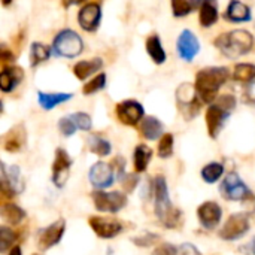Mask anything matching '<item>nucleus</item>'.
<instances>
[{
  "label": "nucleus",
  "mask_w": 255,
  "mask_h": 255,
  "mask_svg": "<svg viewBox=\"0 0 255 255\" xmlns=\"http://www.w3.org/2000/svg\"><path fill=\"white\" fill-rule=\"evenodd\" d=\"M0 60H1V64L3 67H6V64H12L15 61V54L12 51H9L4 45L1 46V51H0Z\"/></svg>",
  "instance_id": "42"
},
{
  "label": "nucleus",
  "mask_w": 255,
  "mask_h": 255,
  "mask_svg": "<svg viewBox=\"0 0 255 255\" xmlns=\"http://www.w3.org/2000/svg\"><path fill=\"white\" fill-rule=\"evenodd\" d=\"M200 25L202 27H212L218 21V7L214 0H206L200 4Z\"/></svg>",
  "instance_id": "25"
},
{
  "label": "nucleus",
  "mask_w": 255,
  "mask_h": 255,
  "mask_svg": "<svg viewBox=\"0 0 255 255\" xmlns=\"http://www.w3.org/2000/svg\"><path fill=\"white\" fill-rule=\"evenodd\" d=\"M152 255H179V250L178 247L172 245V244H161Z\"/></svg>",
  "instance_id": "40"
},
{
  "label": "nucleus",
  "mask_w": 255,
  "mask_h": 255,
  "mask_svg": "<svg viewBox=\"0 0 255 255\" xmlns=\"http://www.w3.org/2000/svg\"><path fill=\"white\" fill-rule=\"evenodd\" d=\"M66 232V221L63 218H58L51 226L42 229L37 235V248L40 251H48L49 248L60 244Z\"/></svg>",
  "instance_id": "11"
},
{
  "label": "nucleus",
  "mask_w": 255,
  "mask_h": 255,
  "mask_svg": "<svg viewBox=\"0 0 255 255\" xmlns=\"http://www.w3.org/2000/svg\"><path fill=\"white\" fill-rule=\"evenodd\" d=\"M197 1H199V6H200V4H202L203 1H206V0H197Z\"/></svg>",
  "instance_id": "48"
},
{
  "label": "nucleus",
  "mask_w": 255,
  "mask_h": 255,
  "mask_svg": "<svg viewBox=\"0 0 255 255\" xmlns=\"http://www.w3.org/2000/svg\"><path fill=\"white\" fill-rule=\"evenodd\" d=\"M250 227H251L250 214L236 212V214L230 215V218L227 220V223L221 229L220 236H221V239L229 241V242L239 241L250 232Z\"/></svg>",
  "instance_id": "8"
},
{
  "label": "nucleus",
  "mask_w": 255,
  "mask_h": 255,
  "mask_svg": "<svg viewBox=\"0 0 255 255\" xmlns=\"http://www.w3.org/2000/svg\"><path fill=\"white\" fill-rule=\"evenodd\" d=\"M105 87H106V75L105 73H99V75H96L91 81H88L82 87V93L85 96H90V94H94V93L103 90Z\"/></svg>",
  "instance_id": "34"
},
{
  "label": "nucleus",
  "mask_w": 255,
  "mask_h": 255,
  "mask_svg": "<svg viewBox=\"0 0 255 255\" xmlns=\"http://www.w3.org/2000/svg\"><path fill=\"white\" fill-rule=\"evenodd\" d=\"M25 145V127L22 124L15 126L6 136L3 146L7 152H18Z\"/></svg>",
  "instance_id": "21"
},
{
  "label": "nucleus",
  "mask_w": 255,
  "mask_h": 255,
  "mask_svg": "<svg viewBox=\"0 0 255 255\" xmlns=\"http://www.w3.org/2000/svg\"><path fill=\"white\" fill-rule=\"evenodd\" d=\"M178 250H179V255H202L200 251L191 244H182L181 247H178Z\"/></svg>",
  "instance_id": "43"
},
{
  "label": "nucleus",
  "mask_w": 255,
  "mask_h": 255,
  "mask_svg": "<svg viewBox=\"0 0 255 255\" xmlns=\"http://www.w3.org/2000/svg\"><path fill=\"white\" fill-rule=\"evenodd\" d=\"M72 97L73 94L70 93H43V91L37 93V102L43 111H51L55 106L69 102Z\"/></svg>",
  "instance_id": "22"
},
{
  "label": "nucleus",
  "mask_w": 255,
  "mask_h": 255,
  "mask_svg": "<svg viewBox=\"0 0 255 255\" xmlns=\"http://www.w3.org/2000/svg\"><path fill=\"white\" fill-rule=\"evenodd\" d=\"M163 123L155 118V117H145L142 120V124H140V131L143 134L145 139L148 140H155L158 137L163 136Z\"/></svg>",
  "instance_id": "24"
},
{
  "label": "nucleus",
  "mask_w": 255,
  "mask_h": 255,
  "mask_svg": "<svg viewBox=\"0 0 255 255\" xmlns=\"http://www.w3.org/2000/svg\"><path fill=\"white\" fill-rule=\"evenodd\" d=\"M197 217L200 224L208 229V230H214L218 227V224L221 223L223 218V209L217 202H205L199 206L197 209Z\"/></svg>",
  "instance_id": "17"
},
{
  "label": "nucleus",
  "mask_w": 255,
  "mask_h": 255,
  "mask_svg": "<svg viewBox=\"0 0 255 255\" xmlns=\"http://www.w3.org/2000/svg\"><path fill=\"white\" fill-rule=\"evenodd\" d=\"M102 21V9L99 3H87L78 13V22L85 31H96Z\"/></svg>",
  "instance_id": "18"
},
{
  "label": "nucleus",
  "mask_w": 255,
  "mask_h": 255,
  "mask_svg": "<svg viewBox=\"0 0 255 255\" xmlns=\"http://www.w3.org/2000/svg\"><path fill=\"white\" fill-rule=\"evenodd\" d=\"M224 173V166L221 163H209L202 169V178L208 184L217 182Z\"/></svg>",
  "instance_id": "32"
},
{
  "label": "nucleus",
  "mask_w": 255,
  "mask_h": 255,
  "mask_svg": "<svg viewBox=\"0 0 255 255\" xmlns=\"http://www.w3.org/2000/svg\"><path fill=\"white\" fill-rule=\"evenodd\" d=\"M88 223H90V227L93 229V232L102 239H114L124 230V226L115 218L90 217Z\"/></svg>",
  "instance_id": "15"
},
{
  "label": "nucleus",
  "mask_w": 255,
  "mask_h": 255,
  "mask_svg": "<svg viewBox=\"0 0 255 255\" xmlns=\"http://www.w3.org/2000/svg\"><path fill=\"white\" fill-rule=\"evenodd\" d=\"M146 52L149 54V57L152 58V61L155 64H163L166 61V51L161 45V40L157 34H151L146 39Z\"/></svg>",
  "instance_id": "26"
},
{
  "label": "nucleus",
  "mask_w": 255,
  "mask_h": 255,
  "mask_svg": "<svg viewBox=\"0 0 255 255\" xmlns=\"http://www.w3.org/2000/svg\"><path fill=\"white\" fill-rule=\"evenodd\" d=\"M176 102H178V109L181 111L185 120H193L200 112L202 100L197 94L196 87L188 82L182 84L176 90Z\"/></svg>",
  "instance_id": "5"
},
{
  "label": "nucleus",
  "mask_w": 255,
  "mask_h": 255,
  "mask_svg": "<svg viewBox=\"0 0 255 255\" xmlns=\"http://www.w3.org/2000/svg\"><path fill=\"white\" fill-rule=\"evenodd\" d=\"M58 128H60L61 134H63V136H66V137L73 136V134L76 133V130H78L76 124L73 123V120H72L70 117H64V118H61V120L58 121Z\"/></svg>",
  "instance_id": "38"
},
{
  "label": "nucleus",
  "mask_w": 255,
  "mask_h": 255,
  "mask_svg": "<svg viewBox=\"0 0 255 255\" xmlns=\"http://www.w3.org/2000/svg\"><path fill=\"white\" fill-rule=\"evenodd\" d=\"M215 45L223 54L229 57H239L251 52L254 46V37L247 30H233L218 36Z\"/></svg>",
  "instance_id": "3"
},
{
  "label": "nucleus",
  "mask_w": 255,
  "mask_h": 255,
  "mask_svg": "<svg viewBox=\"0 0 255 255\" xmlns=\"http://www.w3.org/2000/svg\"><path fill=\"white\" fill-rule=\"evenodd\" d=\"M196 6H199L197 0H172V10L178 18L187 16Z\"/></svg>",
  "instance_id": "33"
},
{
  "label": "nucleus",
  "mask_w": 255,
  "mask_h": 255,
  "mask_svg": "<svg viewBox=\"0 0 255 255\" xmlns=\"http://www.w3.org/2000/svg\"><path fill=\"white\" fill-rule=\"evenodd\" d=\"M224 18L230 22H248L253 18L251 9L241 0H230L227 10L224 12Z\"/></svg>",
  "instance_id": "19"
},
{
  "label": "nucleus",
  "mask_w": 255,
  "mask_h": 255,
  "mask_svg": "<svg viewBox=\"0 0 255 255\" xmlns=\"http://www.w3.org/2000/svg\"><path fill=\"white\" fill-rule=\"evenodd\" d=\"M233 79L244 84H251L255 79V66L251 63H241L236 64L233 70Z\"/></svg>",
  "instance_id": "31"
},
{
  "label": "nucleus",
  "mask_w": 255,
  "mask_h": 255,
  "mask_svg": "<svg viewBox=\"0 0 255 255\" xmlns=\"http://www.w3.org/2000/svg\"><path fill=\"white\" fill-rule=\"evenodd\" d=\"M91 199L94 202L96 209L106 214H117L127 205V196L120 191L106 193L103 190H97L91 194Z\"/></svg>",
  "instance_id": "6"
},
{
  "label": "nucleus",
  "mask_w": 255,
  "mask_h": 255,
  "mask_svg": "<svg viewBox=\"0 0 255 255\" xmlns=\"http://www.w3.org/2000/svg\"><path fill=\"white\" fill-rule=\"evenodd\" d=\"M117 118L124 124V126H136L143 120L145 109L143 106L136 102V100H124L117 105L115 108Z\"/></svg>",
  "instance_id": "13"
},
{
  "label": "nucleus",
  "mask_w": 255,
  "mask_h": 255,
  "mask_svg": "<svg viewBox=\"0 0 255 255\" xmlns=\"http://www.w3.org/2000/svg\"><path fill=\"white\" fill-rule=\"evenodd\" d=\"M157 241H158V236H157V235H152V233H149V232L143 233L142 236L133 238V242H134V245H137V247H151V245H154Z\"/></svg>",
  "instance_id": "39"
},
{
  "label": "nucleus",
  "mask_w": 255,
  "mask_h": 255,
  "mask_svg": "<svg viewBox=\"0 0 255 255\" xmlns=\"http://www.w3.org/2000/svg\"><path fill=\"white\" fill-rule=\"evenodd\" d=\"M34 255H37V254H34Z\"/></svg>",
  "instance_id": "49"
},
{
  "label": "nucleus",
  "mask_w": 255,
  "mask_h": 255,
  "mask_svg": "<svg viewBox=\"0 0 255 255\" xmlns=\"http://www.w3.org/2000/svg\"><path fill=\"white\" fill-rule=\"evenodd\" d=\"M102 67H103V60L97 57L93 60H84V61L76 63L73 66V73L79 81H85L87 78H90L93 73H96Z\"/></svg>",
  "instance_id": "23"
},
{
  "label": "nucleus",
  "mask_w": 255,
  "mask_h": 255,
  "mask_svg": "<svg viewBox=\"0 0 255 255\" xmlns=\"http://www.w3.org/2000/svg\"><path fill=\"white\" fill-rule=\"evenodd\" d=\"M73 123L76 124L78 130H82V131H90L91 127H93V121H91V117L85 112H75L72 115H69Z\"/></svg>",
  "instance_id": "37"
},
{
  "label": "nucleus",
  "mask_w": 255,
  "mask_h": 255,
  "mask_svg": "<svg viewBox=\"0 0 255 255\" xmlns=\"http://www.w3.org/2000/svg\"><path fill=\"white\" fill-rule=\"evenodd\" d=\"M221 193L223 197L232 202H244L253 199V191L248 188V185L241 179V176L235 172L229 173L223 184H221Z\"/></svg>",
  "instance_id": "7"
},
{
  "label": "nucleus",
  "mask_w": 255,
  "mask_h": 255,
  "mask_svg": "<svg viewBox=\"0 0 255 255\" xmlns=\"http://www.w3.org/2000/svg\"><path fill=\"white\" fill-rule=\"evenodd\" d=\"M24 191V182L21 179V170L18 166H6L1 163V193L6 197H13Z\"/></svg>",
  "instance_id": "10"
},
{
  "label": "nucleus",
  "mask_w": 255,
  "mask_h": 255,
  "mask_svg": "<svg viewBox=\"0 0 255 255\" xmlns=\"http://www.w3.org/2000/svg\"><path fill=\"white\" fill-rule=\"evenodd\" d=\"M10 3H12V0H1V4L3 6H9Z\"/></svg>",
  "instance_id": "47"
},
{
  "label": "nucleus",
  "mask_w": 255,
  "mask_h": 255,
  "mask_svg": "<svg viewBox=\"0 0 255 255\" xmlns=\"http://www.w3.org/2000/svg\"><path fill=\"white\" fill-rule=\"evenodd\" d=\"M24 79V72L19 67H3L0 73V90L3 93L13 91Z\"/></svg>",
  "instance_id": "20"
},
{
  "label": "nucleus",
  "mask_w": 255,
  "mask_h": 255,
  "mask_svg": "<svg viewBox=\"0 0 255 255\" xmlns=\"http://www.w3.org/2000/svg\"><path fill=\"white\" fill-rule=\"evenodd\" d=\"M172 154H173V134L167 133V134H163L160 142H158L157 155L160 158H167Z\"/></svg>",
  "instance_id": "36"
},
{
  "label": "nucleus",
  "mask_w": 255,
  "mask_h": 255,
  "mask_svg": "<svg viewBox=\"0 0 255 255\" xmlns=\"http://www.w3.org/2000/svg\"><path fill=\"white\" fill-rule=\"evenodd\" d=\"M9 255H22V253H21V248L16 245V247H13L10 251H9Z\"/></svg>",
  "instance_id": "46"
},
{
  "label": "nucleus",
  "mask_w": 255,
  "mask_h": 255,
  "mask_svg": "<svg viewBox=\"0 0 255 255\" xmlns=\"http://www.w3.org/2000/svg\"><path fill=\"white\" fill-rule=\"evenodd\" d=\"M247 100L255 105V82H251L248 90H247Z\"/></svg>",
  "instance_id": "44"
},
{
  "label": "nucleus",
  "mask_w": 255,
  "mask_h": 255,
  "mask_svg": "<svg viewBox=\"0 0 255 255\" xmlns=\"http://www.w3.org/2000/svg\"><path fill=\"white\" fill-rule=\"evenodd\" d=\"M232 111L215 102L211 105L206 111V126H208V133L212 139H217L221 130L224 128Z\"/></svg>",
  "instance_id": "9"
},
{
  "label": "nucleus",
  "mask_w": 255,
  "mask_h": 255,
  "mask_svg": "<svg viewBox=\"0 0 255 255\" xmlns=\"http://www.w3.org/2000/svg\"><path fill=\"white\" fill-rule=\"evenodd\" d=\"M152 157V149L146 145H137L133 154V163H134V170L137 173L145 172L149 161Z\"/></svg>",
  "instance_id": "27"
},
{
  "label": "nucleus",
  "mask_w": 255,
  "mask_h": 255,
  "mask_svg": "<svg viewBox=\"0 0 255 255\" xmlns=\"http://www.w3.org/2000/svg\"><path fill=\"white\" fill-rule=\"evenodd\" d=\"M49 55H51V51L46 45H43L40 42L31 43V48H30V64H31V67L42 64L43 61H46L49 58Z\"/></svg>",
  "instance_id": "30"
},
{
  "label": "nucleus",
  "mask_w": 255,
  "mask_h": 255,
  "mask_svg": "<svg viewBox=\"0 0 255 255\" xmlns=\"http://www.w3.org/2000/svg\"><path fill=\"white\" fill-rule=\"evenodd\" d=\"M1 218L12 224V226H16L19 224L24 218H25V212L18 206V205H13V203H4L1 206Z\"/></svg>",
  "instance_id": "28"
},
{
  "label": "nucleus",
  "mask_w": 255,
  "mask_h": 255,
  "mask_svg": "<svg viewBox=\"0 0 255 255\" xmlns=\"http://www.w3.org/2000/svg\"><path fill=\"white\" fill-rule=\"evenodd\" d=\"M88 179H90L91 185L96 187L97 190H105L114 184L115 169L112 164H108L105 161H99V163L91 166L90 173H88Z\"/></svg>",
  "instance_id": "14"
},
{
  "label": "nucleus",
  "mask_w": 255,
  "mask_h": 255,
  "mask_svg": "<svg viewBox=\"0 0 255 255\" xmlns=\"http://www.w3.org/2000/svg\"><path fill=\"white\" fill-rule=\"evenodd\" d=\"M84 1H85V0H63V3H64L66 7L73 6V4H81V3H84Z\"/></svg>",
  "instance_id": "45"
},
{
  "label": "nucleus",
  "mask_w": 255,
  "mask_h": 255,
  "mask_svg": "<svg viewBox=\"0 0 255 255\" xmlns=\"http://www.w3.org/2000/svg\"><path fill=\"white\" fill-rule=\"evenodd\" d=\"M52 51L55 55L63 57V58H75L84 51V40L81 36L70 30L64 28L57 33L52 42Z\"/></svg>",
  "instance_id": "4"
},
{
  "label": "nucleus",
  "mask_w": 255,
  "mask_h": 255,
  "mask_svg": "<svg viewBox=\"0 0 255 255\" xmlns=\"http://www.w3.org/2000/svg\"><path fill=\"white\" fill-rule=\"evenodd\" d=\"M88 148L93 154H97L99 157H108L112 151L111 148V142L102 136H90L88 137Z\"/></svg>",
  "instance_id": "29"
},
{
  "label": "nucleus",
  "mask_w": 255,
  "mask_h": 255,
  "mask_svg": "<svg viewBox=\"0 0 255 255\" xmlns=\"http://www.w3.org/2000/svg\"><path fill=\"white\" fill-rule=\"evenodd\" d=\"M152 194H154L155 215L160 220V223L167 229H176L181 224L182 212L172 205L164 176L161 175L155 176V179L152 181Z\"/></svg>",
  "instance_id": "1"
},
{
  "label": "nucleus",
  "mask_w": 255,
  "mask_h": 255,
  "mask_svg": "<svg viewBox=\"0 0 255 255\" xmlns=\"http://www.w3.org/2000/svg\"><path fill=\"white\" fill-rule=\"evenodd\" d=\"M16 241V233L9 229V227H4L1 226L0 227V253H6L7 250H12L13 244Z\"/></svg>",
  "instance_id": "35"
},
{
  "label": "nucleus",
  "mask_w": 255,
  "mask_h": 255,
  "mask_svg": "<svg viewBox=\"0 0 255 255\" xmlns=\"http://www.w3.org/2000/svg\"><path fill=\"white\" fill-rule=\"evenodd\" d=\"M227 67H205L196 75V90L203 103H212L217 99L220 88L229 81Z\"/></svg>",
  "instance_id": "2"
},
{
  "label": "nucleus",
  "mask_w": 255,
  "mask_h": 255,
  "mask_svg": "<svg viewBox=\"0 0 255 255\" xmlns=\"http://www.w3.org/2000/svg\"><path fill=\"white\" fill-rule=\"evenodd\" d=\"M176 49L184 61H193L200 51V42L191 30H182L176 40Z\"/></svg>",
  "instance_id": "16"
},
{
  "label": "nucleus",
  "mask_w": 255,
  "mask_h": 255,
  "mask_svg": "<svg viewBox=\"0 0 255 255\" xmlns=\"http://www.w3.org/2000/svg\"><path fill=\"white\" fill-rule=\"evenodd\" d=\"M137 182H139V178L136 175H126V178L123 179V187L127 193H131L136 188Z\"/></svg>",
  "instance_id": "41"
},
{
  "label": "nucleus",
  "mask_w": 255,
  "mask_h": 255,
  "mask_svg": "<svg viewBox=\"0 0 255 255\" xmlns=\"http://www.w3.org/2000/svg\"><path fill=\"white\" fill-rule=\"evenodd\" d=\"M72 164L73 160L70 158V155L63 148H58L55 151V158L52 164V182L57 188H63L64 184L67 182Z\"/></svg>",
  "instance_id": "12"
}]
</instances>
